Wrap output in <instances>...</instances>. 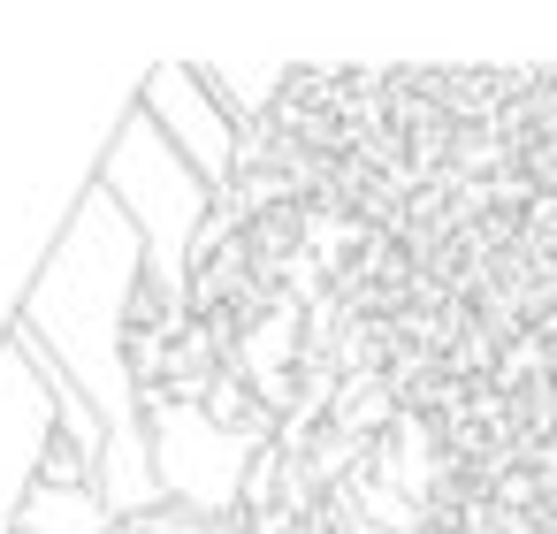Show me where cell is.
<instances>
[{
  "label": "cell",
  "mask_w": 557,
  "mask_h": 534,
  "mask_svg": "<svg viewBox=\"0 0 557 534\" xmlns=\"http://www.w3.org/2000/svg\"><path fill=\"white\" fill-rule=\"evenodd\" d=\"M138 283H146V237L131 229V214L92 176L77 191L70 222L54 229V252L32 275L16 321H9V336L32 359L62 367L92 397V412L108 420V443L146 435L138 382H131V306H138Z\"/></svg>",
  "instance_id": "cell-1"
},
{
  "label": "cell",
  "mask_w": 557,
  "mask_h": 534,
  "mask_svg": "<svg viewBox=\"0 0 557 534\" xmlns=\"http://www.w3.org/2000/svg\"><path fill=\"white\" fill-rule=\"evenodd\" d=\"M100 191L146 237V290L191 298V260H199V237H207V222H214L222 199L207 191V176L138 108L115 115V146L100 153Z\"/></svg>",
  "instance_id": "cell-2"
},
{
  "label": "cell",
  "mask_w": 557,
  "mask_h": 534,
  "mask_svg": "<svg viewBox=\"0 0 557 534\" xmlns=\"http://www.w3.org/2000/svg\"><path fill=\"white\" fill-rule=\"evenodd\" d=\"M138 412H146V450H153V473H161L169 511L222 526L245 504V473H252V443L260 435H230L207 405L169 397V389H146Z\"/></svg>",
  "instance_id": "cell-3"
},
{
  "label": "cell",
  "mask_w": 557,
  "mask_h": 534,
  "mask_svg": "<svg viewBox=\"0 0 557 534\" xmlns=\"http://www.w3.org/2000/svg\"><path fill=\"white\" fill-rule=\"evenodd\" d=\"M131 108L207 176V191L214 199H230V184H237V123L214 108V92L199 85V62H161L138 92H131Z\"/></svg>",
  "instance_id": "cell-4"
},
{
  "label": "cell",
  "mask_w": 557,
  "mask_h": 534,
  "mask_svg": "<svg viewBox=\"0 0 557 534\" xmlns=\"http://www.w3.org/2000/svg\"><path fill=\"white\" fill-rule=\"evenodd\" d=\"M9 534H123V519L100 504V488H47V481H32Z\"/></svg>",
  "instance_id": "cell-5"
}]
</instances>
